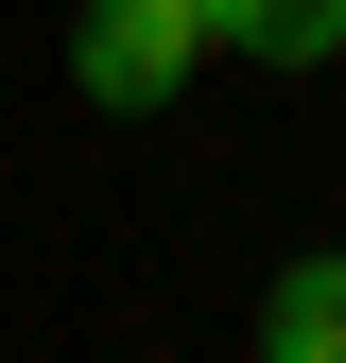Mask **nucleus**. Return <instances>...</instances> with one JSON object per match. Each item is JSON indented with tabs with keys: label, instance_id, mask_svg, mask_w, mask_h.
I'll use <instances>...</instances> for the list:
<instances>
[{
	"label": "nucleus",
	"instance_id": "f257e3e1",
	"mask_svg": "<svg viewBox=\"0 0 346 363\" xmlns=\"http://www.w3.org/2000/svg\"><path fill=\"white\" fill-rule=\"evenodd\" d=\"M225 35H208V0H86L69 18V86L86 104H173Z\"/></svg>",
	"mask_w": 346,
	"mask_h": 363
},
{
	"label": "nucleus",
	"instance_id": "7ed1b4c3",
	"mask_svg": "<svg viewBox=\"0 0 346 363\" xmlns=\"http://www.w3.org/2000/svg\"><path fill=\"white\" fill-rule=\"evenodd\" d=\"M208 35H225L242 69H329L346 52V0H208Z\"/></svg>",
	"mask_w": 346,
	"mask_h": 363
},
{
	"label": "nucleus",
	"instance_id": "f03ea898",
	"mask_svg": "<svg viewBox=\"0 0 346 363\" xmlns=\"http://www.w3.org/2000/svg\"><path fill=\"white\" fill-rule=\"evenodd\" d=\"M260 363H346V259H277V294H260Z\"/></svg>",
	"mask_w": 346,
	"mask_h": 363
}]
</instances>
